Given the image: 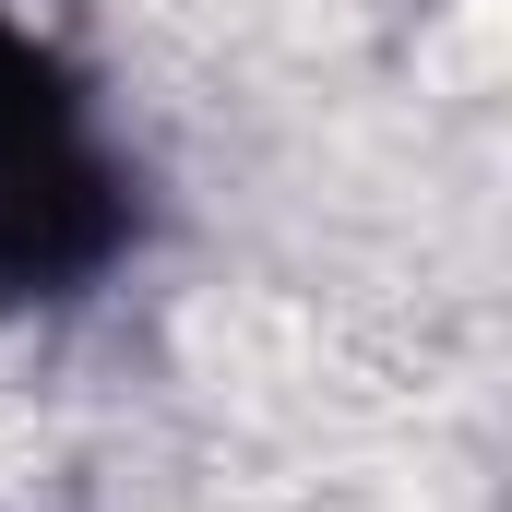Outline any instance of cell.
<instances>
[{
  "instance_id": "obj_1",
  "label": "cell",
  "mask_w": 512,
  "mask_h": 512,
  "mask_svg": "<svg viewBox=\"0 0 512 512\" xmlns=\"http://www.w3.org/2000/svg\"><path fill=\"white\" fill-rule=\"evenodd\" d=\"M167 239V179L131 143L108 72L24 0H0V334L108 310Z\"/></svg>"
}]
</instances>
